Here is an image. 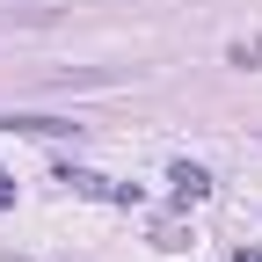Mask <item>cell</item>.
<instances>
[{"mask_svg": "<svg viewBox=\"0 0 262 262\" xmlns=\"http://www.w3.org/2000/svg\"><path fill=\"white\" fill-rule=\"evenodd\" d=\"M168 182H175V204H204V196H211V175H204V168H189V160H175Z\"/></svg>", "mask_w": 262, "mask_h": 262, "instance_id": "cell-1", "label": "cell"}, {"mask_svg": "<svg viewBox=\"0 0 262 262\" xmlns=\"http://www.w3.org/2000/svg\"><path fill=\"white\" fill-rule=\"evenodd\" d=\"M0 131H29V139H66V131H80V124H66V117H0Z\"/></svg>", "mask_w": 262, "mask_h": 262, "instance_id": "cell-2", "label": "cell"}, {"mask_svg": "<svg viewBox=\"0 0 262 262\" xmlns=\"http://www.w3.org/2000/svg\"><path fill=\"white\" fill-rule=\"evenodd\" d=\"M8 204H15V175L0 168V211H8Z\"/></svg>", "mask_w": 262, "mask_h": 262, "instance_id": "cell-3", "label": "cell"}, {"mask_svg": "<svg viewBox=\"0 0 262 262\" xmlns=\"http://www.w3.org/2000/svg\"><path fill=\"white\" fill-rule=\"evenodd\" d=\"M233 262H262V248H241V255H233Z\"/></svg>", "mask_w": 262, "mask_h": 262, "instance_id": "cell-4", "label": "cell"}]
</instances>
